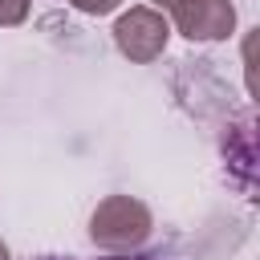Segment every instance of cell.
<instances>
[{"mask_svg":"<svg viewBox=\"0 0 260 260\" xmlns=\"http://www.w3.org/2000/svg\"><path fill=\"white\" fill-rule=\"evenodd\" d=\"M171 24L187 41H228L236 28L232 0H171Z\"/></svg>","mask_w":260,"mask_h":260,"instance_id":"3","label":"cell"},{"mask_svg":"<svg viewBox=\"0 0 260 260\" xmlns=\"http://www.w3.org/2000/svg\"><path fill=\"white\" fill-rule=\"evenodd\" d=\"M167 41H171V20L150 4H134L114 20V45L134 65L158 61L167 53Z\"/></svg>","mask_w":260,"mask_h":260,"instance_id":"2","label":"cell"},{"mask_svg":"<svg viewBox=\"0 0 260 260\" xmlns=\"http://www.w3.org/2000/svg\"><path fill=\"white\" fill-rule=\"evenodd\" d=\"M154 215L134 195H106L89 215V240L102 252H134L150 240Z\"/></svg>","mask_w":260,"mask_h":260,"instance_id":"1","label":"cell"},{"mask_svg":"<svg viewBox=\"0 0 260 260\" xmlns=\"http://www.w3.org/2000/svg\"><path fill=\"white\" fill-rule=\"evenodd\" d=\"M154 4H162V8H167V4H171V0H154Z\"/></svg>","mask_w":260,"mask_h":260,"instance_id":"7","label":"cell"},{"mask_svg":"<svg viewBox=\"0 0 260 260\" xmlns=\"http://www.w3.org/2000/svg\"><path fill=\"white\" fill-rule=\"evenodd\" d=\"M65 4H73V8L85 12V16H106V12H114L122 0H65Z\"/></svg>","mask_w":260,"mask_h":260,"instance_id":"5","label":"cell"},{"mask_svg":"<svg viewBox=\"0 0 260 260\" xmlns=\"http://www.w3.org/2000/svg\"><path fill=\"white\" fill-rule=\"evenodd\" d=\"M28 8H32V0H0V28L24 24L28 20Z\"/></svg>","mask_w":260,"mask_h":260,"instance_id":"4","label":"cell"},{"mask_svg":"<svg viewBox=\"0 0 260 260\" xmlns=\"http://www.w3.org/2000/svg\"><path fill=\"white\" fill-rule=\"evenodd\" d=\"M0 260H8V244L4 240H0Z\"/></svg>","mask_w":260,"mask_h":260,"instance_id":"6","label":"cell"}]
</instances>
